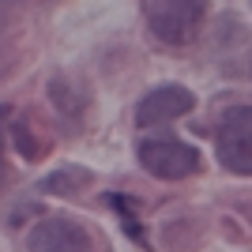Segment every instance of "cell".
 Segmentation results:
<instances>
[{
	"label": "cell",
	"mask_w": 252,
	"mask_h": 252,
	"mask_svg": "<svg viewBox=\"0 0 252 252\" xmlns=\"http://www.w3.org/2000/svg\"><path fill=\"white\" fill-rule=\"evenodd\" d=\"M139 166L158 181H181L200 169V151L169 136H155L139 143Z\"/></svg>",
	"instance_id": "6da1fadb"
},
{
	"label": "cell",
	"mask_w": 252,
	"mask_h": 252,
	"mask_svg": "<svg viewBox=\"0 0 252 252\" xmlns=\"http://www.w3.org/2000/svg\"><path fill=\"white\" fill-rule=\"evenodd\" d=\"M203 11H207L203 4H181V0H173V4H147V23L162 42L185 45L200 31Z\"/></svg>",
	"instance_id": "3957f363"
},
{
	"label": "cell",
	"mask_w": 252,
	"mask_h": 252,
	"mask_svg": "<svg viewBox=\"0 0 252 252\" xmlns=\"http://www.w3.org/2000/svg\"><path fill=\"white\" fill-rule=\"evenodd\" d=\"M79 181H87L83 169H75V173H57V177L45 181V189H68V185H79Z\"/></svg>",
	"instance_id": "52a82bcc"
},
{
	"label": "cell",
	"mask_w": 252,
	"mask_h": 252,
	"mask_svg": "<svg viewBox=\"0 0 252 252\" xmlns=\"http://www.w3.org/2000/svg\"><path fill=\"white\" fill-rule=\"evenodd\" d=\"M31 252H94L91 249V237L79 222L72 219H45L31 230Z\"/></svg>",
	"instance_id": "5b68a950"
},
{
	"label": "cell",
	"mask_w": 252,
	"mask_h": 252,
	"mask_svg": "<svg viewBox=\"0 0 252 252\" xmlns=\"http://www.w3.org/2000/svg\"><path fill=\"white\" fill-rule=\"evenodd\" d=\"M219 162L252 177V105H237L219 125Z\"/></svg>",
	"instance_id": "7a4b0ae2"
},
{
	"label": "cell",
	"mask_w": 252,
	"mask_h": 252,
	"mask_svg": "<svg viewBox=\"0 0 252 252\" xmlns=\"http://www.w3.org/2000/svg\"><path fill=\"white\" fill-rule=\"evenodd\" d=\"M196 109V94L189 87H155L151 94L139 98L136 105V125L139 128H155V125H169L177 117Z\"/></svg>",
	"instance_id": "277c9868"
},
{
	"label": "cell",
	"mask_w": 252,
	"mask_h": 252,
	"mask_svg": "<svg viewBox=\"0 0 252 252\" xmlns=\"http://www.w3.org/2000/svg\"><path fill=\"white\" fill-rule=\"evenodd\" d=\"M109 203H113L117 211H121V215H125V222H128V233H132V237H136V241H143V233H139V222H136V215H132V211H128V200L125 196H109Z\"/></svg>",
	"instance_id": "8992f818"
}]
</instances>
